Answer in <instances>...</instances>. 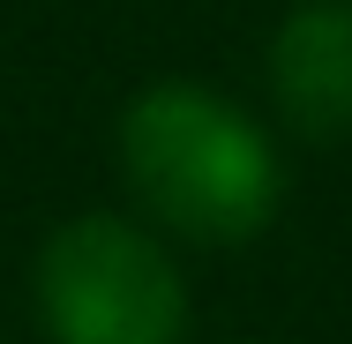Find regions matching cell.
<instances>
[{
    "label": "cell",
    "instance_id": "obj_1",
    "mask_svg": "<svg viewBox=\"0 0 352 344\" xmlns=\"http://www.w3.org/2000/svg\"><path fill=\"white\" fill-rule=\"evenodd\" d=\"M120 165L135 180L150 217H165L173 232L232 247L255 240L278 209V157L255 135L248 113H232L225 98L195 82H157L142 90L120 120Z\"/></svg>",
    "mask_w": 352,
    "mask_h": 344
},
{
    "label": "cell",
    "instance_id": "obj_2",
    "mask_svg": "<svg viewBox=\"0 0 352 344\" xmlns=\"http://www.w3.org/2000/svg\"><path fill=\"white\" fill-rule=\"evenodd\" d=\"M38 314L53 344H180L188 284L150 232L120 217H75L38 255Z\"/></svg>",
    "mask_w": 352,
    "mask_h": 344
},
{
    "label": "cell",
    "instance_id": "obj_3",
    "mask_svg": "<svg viewBox=\"0 0 352 344\" xmlns=\"http://www.w3.org/2000/svg\"><path fill=\"white\" fill-rule=\"evenodd\" d=\"M270 82L300 135H345L352 128V0L292 8L270 45Z\"/></svg>",
    "mask_w": 352,
    "mask_h": 344
}]
</instances>
